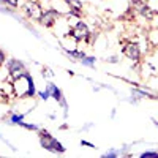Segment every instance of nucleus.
<instances>
[{"mask_svg": "<svg viewBox=\"0 0 158 158\" xmlns=\"http://www.w3.org/2000/svg\"><path fill=\"white\" fill-rule=\"evenodd\" d=\"M11 85H13V92H15L16 98H33L36 95V89H35V82L32 74L25 70L24 73H21L19 76H16L15 79H11Z\"/></svg>", "mask_w": 158, "mask_h": 158, "instance_id": "1", "label": "nucleus"}, {"mask_svg": "<svg viewBox=\"0 0 158 158\" xmlns=\"http://www.w3.org/2000/svg\"><path fill=\"white\" fill-rule=\"evenodd\" d=\"M38 136H40L41 147L51 153H65V150H67L62 146V142H59L48 130H38Z\"/></svg>", "mask_w": 158, "mask_h": 158, "instance_id": "2", "label": "nucleus"}, {"mask_svg": "<svg viewBox=\"0 0 158 158\" xmlns=\"http://www.w3.org/2000/svg\"><path fill=\"white\" fill-rule=\"evenodd\" d=\"M89 33H90V30H89L87 24L82 19H77V22L73 25V27H70V30H68V36L71 40H74L76 44H79L81 41H85Z\"/></svg>", "mask_w": 158, "mask_h": 158, "instance_id": "3", "label": "nucleus"}, {"mask_svg": "<svg viewBox=\"0 0 158 158\" xmlns=\"http://www.w3.org/2000/svg\"><path fill=\"white\" fill-rule=\"evenodd\" d=\"M43 6L40 3V0H25L24 3V13L27 15V18L30 19H35V21H40L43 15Z\"/></svg>", "mask_w": 158, "mask_h": 158, "instance_id": "4", "label": "nucleus"}, {"mask_svg": "<svg viewBox=\"0 0 158 158\" xmlns=\"http://www.w3.org/2000/svg\"><path fill=\"white\" fill-rule=\"evenodd\" d=\"M60 16H62V13H59L56 8H48V10L43 11V15H41V18H40L38 22L41 24L43 27L51 29V27H54V25L57 24Z\"/></svg>", "mask_w": 158, "mask_h": 158, "instance_id": "5", "label": "nucleus"}, {"mask_svg": "<svg viewBox=\"0 0 158 158\" xmlns=\"http://www.w3.org/2000/svg\"><path fill=\"white\" fill-rule=\"evenodd\" d=\"M122 54H123L127 59L133 60V62H139V59H141V48H139V44L135 43V41H123Z\"/></svg>", "mask_w": 158, "mask_h": 158, "instance_id": "6", "label": "nucleus"}, {"mask_svg": "<svg viewBox=\"0 0 158 158\" xmlns=\"http://www.w3.org/2000/svg\"><path fill=\"white\" fill-rule=\"evenodd\" d=\"M49 92H51V98H54L60 106L63 108V115H67V111H68V104H67V100H65L63 94H62V90L56 85V84H52V82H48V87Z\"/></svg>", "mask_w": 158, "mask_h": 158, "instance_id": "7", "label": "nucleus"}, {"mask_svg": "<svg viewBox=\"0 0 158 158\" xmlns=\"http://www.w3.org/2000/svg\"><path fill=\"white\" fill-rule=\"evenodd\" d=\"M6 68H8L10 77L15 79L16 76H19L21 73L25 71V65H24L21 60H18V59H10V60L6 62Z\"/></svg>", "mask_w": 158, "mask_h": 158, "instance_id": "8", "label": "nucleus"}, {"mask_svg": "<svg viewBox=\"0 0 158 158\" xmlns=\"http://www.w3.org/2000/svg\"><path fill=\"white\" fill-rule=\"evenodd\" d=\"M63 52H65L67 56L76 59V60H82V59L87 56L84 51H79V49H67V48H63Z\"/></svg>", "mask_w": 158, "mask_h": 158, "instance_id": "9", "label": "nucleus"}, {"mask_svg": "<svg viewBox=\"0 0 158 158\" xmlns=\"http://www.w3.org/2000/svg\"><path fill=\"white\" fill-rule=\"evenodd\" d=\"M131 92H133V95H136V97H141V98H150V100H156V98H155V95H153V94H150V92H147V90L133 89Z\"/></svg>", "mask_w": 158, "mask_h": 158, "instance_id": "10", "label": "nucleus"}, {"mask_svg": "<svg viewBox=\"0 0 158 158\" xmlns=\"http://www.w3.org/2000/svg\"><path fill=\"white\" fill-rule=\"evenodd\" d=\"M63 2L70 6V10H81V11L84 10V5L81 0H63Z\"/></svg>", "mask_w": 158, "mask_h": 158, "instance_id": "11", "label": "nucleus"}, {"mask_svg": "<svg viewBox=\"0 0 158 158\" xmlns=\"http://www.w3.org/2000/svg\"><path fill=\"white\" fill-rule=\"evenodd\" d=\"M95 57H90V56H85L82 60H79L82 65H85V67H90V68H95Z\"/></svg>", "mask_w": 158, "mask_h": 158, "instance_id": "12", "label": "nucleus"}, {"mask_svg": "<svg viewBox=\"0 0 158 158\" xmlns=\"http://www.w3.org/2000/svg\"><path fill=\"white\" fill-rule=\"evenodd\" d=\"M21 120H24V114H11L10 115V123L18 125Z\"/></svg>", "mask_w": 158, "mask_h": 158, "instance_id": "13", "label": "nucleus"}, {"mask_svg": "<svg viewBox=\"0 0 158 158\" xmlns=\"http://www.w3.org/2000/svg\"><path fill=\"white\" fill-rule=\"evenodd\" d=\"M18 125H19V127H22V128H25V130H32V131H38V130H40L36 125H33V123H25L24 120H21Z\"/></svg>", "mask_w": 158, "mask_h": 158, "instance_id": "14", "label": "nucleus"}, {"mask_svg": "<svg viewBox=\"0 0 158 158\" xmlns=\"http://www.w3.org/2000/svg\"><path fill=\"white\" fill-rule=\"evenodd\" d=\"M0 3H3L5 6L18 8V5H19V0H0Z\"/></svg>", "mask_w": 158, "mask_h": 158, "instance_id": "15", "label": "nucleus"}, {"mask_svg": "<svg viewBox=\"0 0 158 158\" xmlns=\"http://www.w3.org/2000/svg\"><path fill=\"white\" fill-rule=\"evenodd\" d=\"M139 156H141V158H158V152H156V150H155V152L147 150V152H142Z\"/></svg>", "mask_w": 158, "mask_h": 158, "instance_id": "16", "label": "nucleus"}, {"mask_svg": "<svg viewBox=\"0 0 158 158\" xmlns=\"http://www.w3.org/2000/svg\"><path fill=\"white\" fill-rule=\"evenodd\" d=\"M118 155H120V152H118L117 149H111L109 152L103 153V156H104V158H115V156H118Z\"/></svg>", "mask_w": 158, "mask_h": 158, "instance_id": "17", "label": "nucleus"}, {"mask_svg": "<svg viewBox=\"0 0 158 158\" xmlns=\"http://www.w3.org/2000/svg\"><path fill=\"white\" fill-rule=\"evenodd\" d=\"M146 2H147V5L150 6V10L156 15V13H158V0H146Z\"/></svg>", "mask_w": 158, "mask_h": 158, "instance_id": "18", "label": "nucleus"}, {"mask_svg": "<svg viewBox=\"0 0 158 158\" xmlns=\"http://www.w3.org/2000/svg\"><path fill=\"white\" fill-rule=\"evenodd\" d=\"M38 95H40V98H41V100H48L49 97H51V92H49V89H46L44 92H38Z\"/></svg>", "mask_w": 158, "mask_h": 158, "instance_id": "19", "label": "nucleus"}, {"mask_svg": "<svg viewBox=\"0 0 158 158\" xmlns=\"http://www.w3.org/2000/svg\"><path fill=\"white\" fill-rule=\"evenodd\" d=\"M6 62V56H5V52L0 49V67H2V65Z\"/></svg>", "mask_w": 158, "mask_h": 158, "instance_id": "20", "label": "nucleus"}, {"mask_svg": "<svg viewBox=\"0 0 158 158\" xmlns=\"http://www.w3.org/2000/svg\"><path fill=\"white\" fill-rule=\"evenodd\" d=\"M81 144H82V146H85V147H90V149H97V147L94 146V144L89 142V141H85V139H82V141H81Z\"/></svg>", "mask_w": 158, "mask_h": 158, "instance_id": "21", "label": "nucleus"}, {"mask_svg": "<svg viewBox=\"0 0 158 158\" xmlns=\"http://www.w3.org/2000/svg\"><path fill=\"white\" fill-rule=\"evenodd\" d=\"M109 62H111V63H115V62H117V57H111Z\"/></svg>", "mask_w": 158, "mask_h": 158, "instance_id": "22", "label": "nucleus"}, {"mask_svg": "<svg viewBox=\"0 0 158 158\" xmlns=\"http://www.w3.org/2000/svg\"><path fill=\"white\" fill-rule=\"evenodd\" d=\"M152 120H153V123H155V127H156V128H158V122H156V120H155V118H152Z\"/></svg>", "mask_w": 158, "mask_h": 158, "instance_id": "23", "label": "nucleus"}]
</instances>
